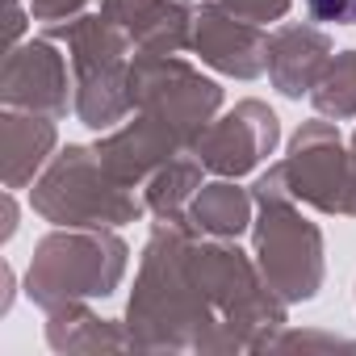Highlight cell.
Instances as JSON below:
<instances>
[{
	"mask_svg": "<svg viewBox=\"0 0 356 356\" xmlns=\"http://www.w3.org/2000/svg\"><path fill=\"white\" fill-rule=\"evenodd\" d=\"M318 22H356V0H310Z\"/></svg>",
	"mask_w": 356,
	"mask_h": 356,
	"instance_id": "1",
	"label": "cell"
}]
</instances>
